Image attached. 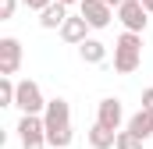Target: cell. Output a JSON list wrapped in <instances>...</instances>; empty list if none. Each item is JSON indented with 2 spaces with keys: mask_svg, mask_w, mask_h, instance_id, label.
Wrapping results in <instances>:
<instances>
[{
  "mask_svg": "<svg viewBox=\"0 0 153 149\" xmlns=\"http://www.w3.org/2000/svg\"><path fill=\"white\" fill-rule=\"evenodd\" d=\"M43 121H46V142L53 149H68L71 146V107L64 96H53L46 100V110H43Z\"/></svg>",
  "mask_w": 153,
  "mask_h": 149,
  "instance_id": "6da1fadb",
  "label": "cell"
},
{
  "mask_svg": "<svg viewBox=\"0 0 153 149\" xmlns=\"http://www.w3.org/2000/svg\"><path fill=\"white\" fill-rule=\"evenodd\" d=\"M143 64V32H121L114 43V71L117 74H132Z\"/></svg>",
  "mask_w": 153,
  "mask_h": 149,
  "instance_id": "7a4b0ae2",
  "label": "cell"
},
{
  "mask_svg": "<svg viewBox=\"0 0 153 149\" xmlns=\"http://www.w3.org/2000/svg\"><path fill=\"white\" fill-rule=\"evenodd\" d=\"M18 139H22V149H46V121L43 114H22L18 121Z\"/></svg>",
  "mask_w": 153,
  "mask_h": 149,
  "instance_id": "3957f363",
  "label": "cell"
},
{
  "mask_svg": "<svg viewBox=\"0 0 153 149\" xmlns=\"http://www.w3.org/2000/svg\"><path fill=\"white\" fill-rule=\"evenodd\" d=\"M14 107L22 114H43L46 110V100H43V89H39L32 78L18 82V96H14Z\"/></svg>",
  "mask_w": 153,
  "mask_h": 149,
  "instance_id": "277c9868",
  "label": "cell"
},
{
  "mask_svg": "<svg viewBox=\"0 0 153 149\" xmlns=\"http://www.w3.org/2000/svg\"><path fill=\"white\" fill-rule=\"evenodd\" d=\"M146 14H150V11H146L143 0H125V4L117 7V21H121L128 32H146V25H150Z\"/></svg>",
  "mask_w": 153,
  "mask_h": 149,
  "instance_id": "5b68a950",
  "label": "cell"
},
{
  "mask_svg": "<svg viewBox=\"0 0 153 149\" xmlns=\"http://www.w3.org/2000/svg\"><path fill=\"white\" fill-rule=\"evenodd\" d=\"M78 11H82V18H85L93 29H107V25H111V18H114V7H111V4H103V0H82V4H78Z\"/></svg>",
  "mask_w": 153,
  "mask_h": 149,
  "instance_id": "8992f818",
  "label": "cell"
},
{
  "mask_svg": "<svg viewBox=\"0 0 153 149\" xmlns=\"http://www.w3.org/2000/svg\"><path fill=\"white\" fill-rule=\"evenodd\" d=\"M22 68V43L14 36L0 39V74H18Z\"/></svg>",
  "mask_w": 153,
  "mask_h": 149,
  "instance_id": "52a82bcc",
  "label": "cell"
},
{
  "mask_svg": "<svg viewBox=\"0 0 153 149\" xmlns=\"http://www.w3.org/2000/svg\"><path fill=\"white\" fill-rule=\"evenodd\" d=\"M96 121H100L103 128H111V131H121V121H125V110H121V100H114V96L100 100V107H96Z\"/></svg>",
  "mask_w": 153,
  "mask_h": 149,
  "instance_id": "ba28073f",
  "label": "cell"
},
{
  "mask_svg": "<svg viewBox=\"0 0 153 149\" xmlns=\"http://www.w3.org/2000/svg\"><path fill=\"white\" fill-rule=\"evenodd\" d=\"M89 29H93V25H89L82 14H78V18H71V14H68V21L61 25V39H64V43H75V46H78L82 39H89V36H85Z\"/></svg>",
  "mask_w": 153,
  "mask_h": 149,
  "instance_id": "9c48e42d",
  "label": "cell"
},
{
  "mask_svg": "<svg viewBox=\"0 0 153 149\" xmlns=\"http://www.w3.org/2000/svg\"><path fill=\"white\" fill-rule=\"evenodd\" d=\"M64 21H68V4H61V0H53L50 7L39 11V25L43 29H61Z\"/></svg>",
  "mask_w": 153,
  "mask_h": 149,
  "instance_id": "30bf717a",
  "label": "cell"
},
{
  "mask_svg": "<svg viewBox=\"0 0 153 149\" xmlns=\"http://www.w3.org/2000/svg\"><path fill=\"white\" fill-rule=\"evenodd\" d=\"M128 131H135V135L146 142V139L153 135V110H146V107H143L139 114H132V117H128Z\"/></svg>",
  "mask_w": 153,
  "mask_h": 149,
  "instance_id": "8fae6325",
  "label": "cell"
},
{
  "mask_svg": "<svg viewBox=\"0 0 153 149\" xmlns=\"http://www.w3.org/2000/svg\"><path fill=\"white\" fill-rule=\"evenodd\" d=\"M78 57H82L85 64H103L107 46H103L100 39H82V43H78Z\"/></svg>",
  "mask_w": 153,
  "mask_h": 149,
  "instance_id": "7c38bea8",
  "label": "cell"
},
{
  "mask_svg": "<svg viewBox=\"0 0 153 149\" xmlns=\"http://www.w3.org/2000/svg\"><path fill=\"white\" fill-rule=\"evenodd\" d=\"M114 142H117V131L103 128L100 121L89 128V146H93V149H114Z\"/></svg>",
  "mask_w": 153,
  "mask_h": 149,
  "instance_id": "4fadbf2b",
  "label": "cell"
},
{
  "mask_svg": "<svg viewBox=\"0 0 153 149\" xmlns=\"http://www.w3.org/2000/svg\"><path fill=\"white\" fill-rule=\"evenodd\" d=\"M18 96V82H11V74H0V107H14Z\"/></svg>",
  "mask_w": 153,
  "mask_h": 149,
  "instance_id": "5bb4252c",
  "label": "cell"
},
{
  "mask_svg": "<svg viewBox=\"0 0 153 149\" xmlns=\"http://www.w3.org/2000/svg\"><path fill=\"white\" fill-rule=\"evenodd\" d=\"M114 149H143V139L135 135V131H117V142H114Z\"/></svg>",
  "mask_w": 153,
  "mask_h": 149,
  "instance_id": "9a60e30c",
  "label": "cell"
},
{
  "mask_svg": "<svg viewBox=\"0 0 153 149\" xmlns=\"http://www.w3.org/2000/svg\"><path fill=\"white\" fill-rule=\"evenodd\" d=\"M14 7H18V0H0V21H11Z\"/></svg>",
  "mask_w": 153,
  "mask_h": 149,
  "instance_id": "2e32d148",
  "label": "cell"
},
{
  "mask_svg": "<svg viewBox=\"0 0 153 149\" xmlns=\"http://www.w3.org/2000/svg\"><path fill=\"white\" fill-rule=\"evenodd\" d=\"M22 4H25L29 11H43V7H50L53 0H22Z\"/></svg>",
  "mask_w": 153,
  "mask_h": 149,
  "instance_id": "e0dca14e",
  "label": "cell"
},
{
  "mask_svg": "<svg viewBox=\"0 0 153 149\" xmlns=\"http://www.w3.org/2000/svg\"><path fill=\"white\" fill-rule=\"evenodd\" d=\"M143 107H146V110H153V89H146V92H143Z\"/></svg>",
  "mask_w": 153,
  "mask_h": 149,
  "instance_id": "ac0fdd59",
  "label": "cell"
},
{
  "mask_svg": "<svg viewBox=\"0 0 153 149\" xmlns=\"http://www.w3.org/2000/svg\"><path fill=\"white\" fill-rule=\"evenodd\" d=\"M103 4H111V7H121V4H125V0H103Z\"/></svg>",
  "mask_w": 153,
  "mask_h": 149,
  "instance_id": "d6986e66",
  "label": "cell"
},
{
  "mask_svg": "<svg viewBox=\"0 0 153 149\" xmlns=\"http://www.w3.org/2000/svg\"><path fill=\"white\" fill-rule=\"evenodd\" d=\"M143 4H146V11H150V14H153V0H143Z\"/></svg>",
  "mask_w": 153,
  "mask_h": 149,
  "instance_id": "ffe728a7",
  "label": "cell"
},
{
  "mask_svg": "<svg viewBox=\"0 0 153 149\" xmlns=\"http://www.w3.org/2000/svg\"><path fill=\"white\" fill-rule=\"evenodd\" d=\"M61 4H68V7H71V4H82V0H61Z\"/></svg>",
  "mask_w": 153,
  "mask_h": 149,
  "instance_id": "44dd1931",
  "label": "cell"
}]
</instances>
